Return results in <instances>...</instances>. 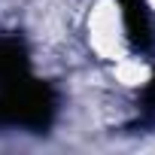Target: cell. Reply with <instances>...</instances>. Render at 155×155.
Instances as JSON below:
<instances>
[{
    "label": "cell",
    "instance_id": "cell-2",
    "mask_svg": "<svg viewBox=\"0 0 155 155\" xmlns=\"http://www.w3.org/2000/svg\"><path fill=\"white\" fill-rule=\"evenodd\" d=\"M143 3H146V6H149V9L155 12V0H143Z\"/></svg>",
    "mask_w": 155,
    "mask_h": 155
},
{
    "label": "cell",
    "instance_id": "cell-1",
    "mask_svg": "<svg viewBox=\"0 0 155 155\" xmlns=\"http://www.w3.org/2000/svg\"><path fill=\"white\" fill-rule=\"evenodd\" d=\"M82 37L97 61L119 64L137 55V43L131 34V18L119 0H91L82 15Z\"/></svg>",
    "mask_w": 155,
    "mask_h": 155
}]
</instances>
